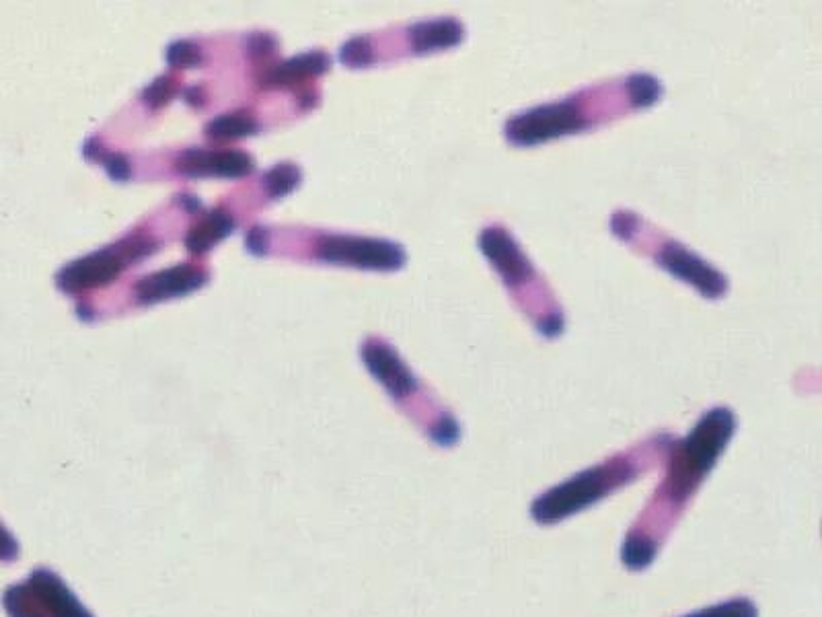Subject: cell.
<instances>
[{
  "instance_id": "5b68a950",
  "label": "cell",
  "mask_w": 822,
  "mask_h": 617,
  "mask_svg": "<svg viewBox=\"0 0 822 617\" xmlns=\"http://www.w3.org/2000/svg\"><path fill=\"white\" fill-rule=\"evenodd\" d=\"M611 229L623 241L642 253H648L660 268L693 286L707 299H722L728 293L726 276L712 264L701 260L677 239L662 235L648 221L629 210H617L611 216Z\"/></svg>"
},
{
  "instance_id": "7a4b0ae2",
  "label": "cell",
  "mask_w": 822,
  "mask_h": 617,
  "mask_svg": "<svg viewBox=\"0 0 822 617\" xmlns=\"http://www.w3.org/2000/svg\"><path fill=\"white\" fill-rule=\"evenodd\" d=\"M662 93V83L646 72L619 77L586 87L562 101L520 112L508 120L504 134L516 147H533V144L580 134L627 114L648 110L660 101Z\"/></svg>"
},
{
  "instance_id": "277c9868",
  "label": "cell",
  "mask_w": 822,
  "mask_h": 617,
  "mask_svg": "<svg viewBox=\"0 0 822 617\" xmlns=\"http://www.w3.org/2000/svg\"><path fill=\"white\" fill-rule=\"evenodd\" d=\"M479 245L485 258L502 276L508 293L522 313L531 319L537 332L549 340L562 336L566 323L564 311L512 233H508L502 225H490L481 231Z\"/></svg>"
},
{
  "instance_id": "6da1fadb",
  "label": "cell",
  "mask_w": 822,
  "mask_h": 617,
  "mask_svg": "<svg viewBox=\"0 0 822 617\" xmlns=\"http://www.w3.org/2000/svg\"><path fill=\"white\" fill-rule=\"evenodd\" d=\"M734 430V414L728 408H714L701 416L683 441H675L664 482L623 543V562L629 568L640 570L654 560L662 539L732 441Z\"/></svg>"
},
{
  "instance_id": "3957f363",
  "label": "cell",
  "mask_w": 822,
  "mask_h": 617,
  "mask_svg": "<svg viewBox=\"0 0 822 617\" xmlns=\"http://www.w3.org/2000/svg\"><path fill=\"white\" fill-rule=\"evenodd\" d=\"M672 445H675V439L668 434H658V437L635 445L601 465L582 471L562 486L543 494L533 506V517L539 523H555L582 511L584 506L594 504L599 498L642 476L670 453Z\"/></svg>"
}]
</instances>
